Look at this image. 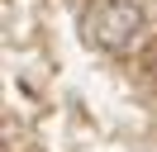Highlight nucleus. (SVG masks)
Returning <instances> with one entry per match:
<instances>
[{
	"mask_svg": "<svg viewBox=\"0 0 157 152\" xmlns=\"http://www.w3.org/2000/svg\"><path fill=\"white\" fill-rule=\"evenodd\" d=\"M143 33V5L138 0H105V5L90 14V38L109 52H124L138 43Z\"/></svg>",
	"mask_w": 157,
	"mask_h": 152,
	"instance_id": "nucleus-1",
	"label": "nucleus"
}]
</instances>
